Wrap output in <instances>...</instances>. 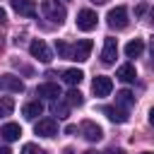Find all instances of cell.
Wrapping results in <instances>:
<instances>
[{"label":"cell","instance_id":"e575fe53","mask_svg":"<svg viewBox=\"0 0 154 154\" xmlns=\"http://www.w3.org/2000/svg\"><path fill=\"white\" fill-rule=\"evenodd\" d=\"M142 154H152V152H142Z\"/></svg>","mask_w":154,"mask_h":154},{"label":"cell","instance_id":"2e32d148","mask_svg":"<svg viewBox=\"0 0 154 154\" xmlns=\"http://www.w3.org/2000/svg\"><path fill=\"white\" fill-rule=\"evenodd\" d=\"M0 135H2L7 142H14V140H19L22 128H19L17 123H7V125H2V128H0Z\"/></svg>","mask_w":154,"mask_h":154},{"label":"cell","instance_id":"d4e9b609","mask_svg":"<svg viewBox=\"0 0 154 154\" xmlns=\"http://www.w3.org/2000/svg\"><path fill=\"white\" fill-rule=\"evenodd\" d=\"M103 154H123V149H120V147H108Z\"/></svg>","mask_w":154,"mask_h":154},{"label":"cell","instance_id":"83f0119b","mask_svg":"<svg viewBox=\"0 0 154 154\" xmlns=\"http://www.w3.org/2000/svg\"><path fill=\"white\" fill-rule=\"evenodd\" d=\"M0 154H12V152H10L7 147H0Z\"/></svg>","mask_w":154,"mask_h":154},{"label":"cell","instance_id":"8fae6325","mask_svg":"<svg viewBox=\"0 0 154 154\" xmlns=\"http://www.w3.org/2000/svg\"><path fill=\"white\" fill-rule=\"evenodd\" d=\"M12 10L22 17H34L36 14V2L34 0H12Z\"/></svg>","mask_w":154,"mask_h":154},{"label":"cell","instance_id":"4316f807","mask_svg":"<svg viewBox=\"0 0 154 154\" xmlns=\"http://www.w3.org/2000/svg\"><path fill=\"white\" fill-rule=\"evenodd\" d=\"M149 125H154V108L149 111Z\"/></svg>","mask_w":154,"mask_h":154},{"label":"cell","instance_id":"5b68a950","mask_svg":"<svg viewBox=\"0 0 154 154\" xmlns=\"http://www.w3.org/2000/svg\"><path fill=\"white\" fill-rule=\"evenodd\" d=\"M0 89L2 91H24V82L17 77V75H12V72H5V75H0Z\"/></svg>","mask_w":154,"mask_h":154},{"label":"cell","instance_id":"d6986e66","mask_svg":"<svg viewBox=\"0 0 154 154\" xmlns=\"http://www.w3.org/2000/svg\"><path fill=\"white\" fill-rule=\"evenodd\" d=\"M142 51H144V41H142V38H132V41L125 46V55H128V58H137V55H142Z\"/></svg>","mask_w":154,"mask_h":154},{"label":"cell","instance_id":"9c48e42d","mask_svg":"<svg viewBox=\"0 0 154 154\" xmlns=\"http://www.w3.org/2000/svg\"><path fill=\"white\" fill-rule=\"evenodd\" d=\"M116 55H118V43H116V38H106L103 51H101V63H103V65H113V63H116Z\"/></svg>","mask_w":154,"mask_h":154},{"label":"cell","instance_id":"52a82bcc","mask_svg":"<svg viewBox=\"0 0 154 154\" xmlns=\"http://www.w3.org/2000/svg\"><path fill=\"white\" fill-rule=\"evenodd\" d=\"M34 132H36L38 137H53V135H58V123H55L53 118H43V120L36 123Z\"/></svg>","mask_w":154,"mask_h":154},{"label":"cell","instance_id":"44dd1931","mask_svg":"<svg viewBox=\"0 0 154 154\" xmlns=\"http://www.w3.org/2000/svg\"><path fill=\"white\" fill-rule=\"evenodd\" d=\"M51 111H53V113H55V116H58V118H67V113H70V106H67V103H63V101H58V99H55V101H53V103H51Z\"/></svg>","mask_w":154,"mask_h":154},{"label":"cell","instance_id":"4fadbf2b","mask_svg":"<svg viewBox=\"0 0 154 154\" xmlns=\"http://www.w3.org/2000/svg\"><path fill=\"white\" fill-rule=\"evenodd\" d=\"M101 113H103L108 120H113V123H125V120H128V111H123V108H118V106H103Z\"/></svg>","mask_w":154,"mask_h":154},{"label":"cell","instance_id":"3957f363","mask_svg":"<svg viewBox=\"0 0 154 154\" xmlns=\"http://www.w3.org/2000/svg\"><path fill=\"white\" fill-rule=\"evenodd\" d=\"M96 22H99V17H96L94 10H79V12H77V29H79V31H91V29H96Z\"/></svg>","mask_w":154,"mask_h":154},{"label":"cell","instance_id":"cb8c5ba5","mask_svg":"<svg viewBox=\"0 0 154 154\" xmlns=\"http://www.w3.org/2000/svg\"><path fill=\"white\" fill-rule=\"evenodd\" d=\"M22 154H46V149H41V147H36V144H24V149H22Z\"/></svg>","mask_w":154,"mask_h":154},{"label":"cell","instance_id":"d6a6232c","mask_svg":"<svg viewBox=\"0 0 154 154\" xmlns=\"http://www.w3.org/2000/svg\"><path fill=\"white\" fill-rule=\"evenodd\" d=\"M63 154H72V149H65V152H63Z\"/></svg>","mask_w":154,"mask_h":154},{"label":"cell","instance_id":"836d02e7","mask_svg":"<svg viewBox=\"0 0 154 154\" xmlns=\"http://www.w3.org/2000/svg\"><path fill=\"white\" fill-rule=\"evenodd\" d=\"M84 154H96V152H84Z\"/></svg>","mask_w":154,"mask_h":154},{"label":"cell","instance_id":"5bb4252c","mask_svg":"<svg viewBox=\"0 0 154 154\" xmlns=\"http://www.w3.org/2000/svg\"><path fill=\"white\" fill-rule=\"evenodd\" d=\"M116 106L123 108V111H128L130 106H135V94H132L130 89H120V91L116 94Z\"/></svg>","mask_w":154,"mask_h":154},{"label":"cell","instance_id":"7a4b0ae2","mask_svg":"<svg viewBox=\"0 0 154 154\" xmlns=\"http://www.w3.org/2000/svg\"><path fill=\"white\" fill-rule=\"evenodd\" d=\"M106 19H108V26L111 29H125L128 26V10L123 7V5H118V7H113V10H108V14H106Z\"/></svg>","mask_w":154,"mask_h":154},{"label":"cell","instance_id":"4dcf8cb0","mask_svg":"<svg viewBox=\"0 0 154 154\" xmlns=\"http://www.w3.org/2000/svg\"><path fill=\"white\" fill-rule=\"evenodd\" d=\"M91 2H96V5H103V2H108V0H91Z\"/></svg>","mask_w":154,"mask_h":154},{"label":"cell","instance_id":"603a6c76","mask_svg":"<svg viewBox=\"0 0 154 154\" xmlns=\"http://www.w3.org/2000/svg\"><path fill=\"white\" fill-rule=\"evenodd\" d=\"M55 51H58L60 58H72V46H67L65 41H58L55 43Z\"/></svg>","mask_w":154,"mask_h":154},{"label":"cell","instance_id":"e0dca14e","mask_svg":"<svg viewBox=\"0 0 154 154\" xmlns=\"http://www.w3.org/2000/svg\"><path fill=\"white\" fill-rule=\"evenodd\" d=\"M82 70H77V67H67L65 72H63V82L65 84H70V87H77L79 82H82Z\"/></svg>","mask_w":154,"mask_h":154},{"label":"cell","instance_id":"ffe728a7","mask_svg":"<svg viewBox=\"0 0 154 154\" xmlns=\"http://www.w3.org/2000/svg\"><path fill=\"white\" fill-rule=\"evenodd\" d=\"M65 101H67V106H82V91L79 89H70L67 94H65Z\"/></svg>","mask_w":154,"mask_h":154},{"label":"cell","instance_id":"30bf717a","mask_svg":"<svg viewBox=\"0 0 154 154\" xmlns=\"http://www.w3.org/2000/svg\"><path fill=\"white\" fill-rule=\"evenodd\" d=\"M82 135H84V140H89V142H99L101 137H103V130L96 125V123H91V120H84L82 123Z\"/></svg>","mask_w":154,"mask_h":154},{"label":"cell","instance_id":"277c9868","mask_svg":"<svg viewBox=\"0 0 154 154\" xmlns=\"http://www.w3.org/2000/svg\"><path fill=\"white\" fill-rule=\"evenodd\" d=\"M29 53L36 58V60H41V63H51L53 60V53H51V48L41 41V38H36V41H31V46H29Z\"/></svg>","mask_w":154,"mask_h":154},{"label":"cell","instance_id":"ac0fdd59","mask_svg":"<svg viewBox=\"0 0 154 154\" xmlns=\"http://www.w3.org/2000/svg\"><path fill=\"white\" fill-rule=\"evenodd\" d=\"M116 77L120 79V82H135V77H137V72H135V65H120L118 67V72H116Z\"/></svg>","mask_w":154,"mask_h":154},{"label":"cell","instance_id":"8992f818","mask_svg":"<svg viewBox=\"0 0 154 154\" xmlns=\"http://www.w3.org/2000/svg\"><path fill=\"white\" fill-rule=\"evenodd\" d=\"M91 48H94V43H91L89 38H82V41H77V43L72 46V58H70V60H79V63H84V60L89 58Z\"/></svg>","mask_w":154,"mask_h":154},{"label":"cell","instance_id":"7402d4cb","mask_svg":"<svg viewBox=\"0 0 154 154\" xmlns=\"http://www.w3.org/2000/svg\"><path fill=\"white\" fill-rule=\"evenodd\" d=\"M12 111H14V101H12L10 96H0V118L10 116Z\"/></svg>","mask_w":154,"mask_h":154},{"label":"cell","instance_id":"f546056e","mask_svg":"<svg viewBox=\"0 0 154 154\" xmlns=\"http://www.w3.org/2000/svg\"><path fill=\"white\" fill-rule=\"evenodd\" d=\"M149 17H152V19H149V22H152V24H154V7H152V10H149Z\"/></svg>","mask_w":154,"mask_h":154},{"label":"cell","instance_id":"ba28073f","mask_svg":"<svg viewBox=\"0 0 154 154\" xmlns=\"http://www.w3.org/2000/svg\"><path fill=\"white\" fill-rule=\"evenodd\" d=\"M91 89H94V94H96V96H108V94H111V89H113V82H111V77L99 75V77H94Z\"/></svg>","mask_w":154,"mask_h":154},{"label":"cell","instance_id":"1f68e13d","mask_svg":"<svg viewBox=\"0 0 154 154\" xmlns=\"http://www.w3.org/2000/svg\"><path fill=\"white\" fill-rule=\"evenodd\" d=\"M152 55H154V38H152Z\"/></svg>","mask_w":154,"mask_h":154},{"label":"cell","instance_id":"7c38bea8","mask_svg":"<svg viewBox=\"0 0 154 154\" xmlns=\"http://www.w3.org/2000/svg\"><path fill=\"white\" fill-rule=\"evenodd\" d=\"M36 96H43V99H48V101H55V99H60V87H58V84H53V82L38 84Z\"/></svg>","mask_w":154,"mask_h":154},{"label":"cell","instance_id":"9a60e30c","mask_svg":"<svg viewBox=\"0 0 154 154\" xmlns=\"http://www.w3.org/2000/svg\"><path fill=\"white\" fill-rule=\"evenodd\" d=\"M41 113H43V103H41V101H29V103H24V108H22V116L29 118V120L38 118Z\"/></svg>","mask_w":154,"mask_h":154},{"label":"cell","instance_id":"6da1fadb","mask_svg":"<svg viewBox=\"0 0 154 154\" xmlns=\"http://www.w3.org/2000/svg\"><path fill=\"white\" fill-rule=\"evenodd\" d=\"M41 10H43L46 19H51V22H55V24H63L65 17H67L65 7L58 5V0H43V2H41Z\"/></svg>","mask_w":154,"mask_h":154},{"label":"cell","instance_id":"484cf974","mask_svg":"<svg viewBox=\"0 0 154 154\" xmlns=\"http://www.w3.org/2000/svg\"><path fill=\"white\" fill-rule=\"evenodd\" d=\"M144 10H147L144 5H137V10H135V14H137V17H142V14H144Z\"/></svg>","mask_w":154,"mask_h":154},{"label":"cell","instance_id":"f1b7e54d","mask_svg":"<svg viewBox=\"0 0 154 154\" xmlns=\"http://www.w3.org/2000/svg\"><path fill=\"white\" fill-rule=\"evenodd\" d=\"M2 22H5V10L0 7V24H2Z\"/></svg>","mask_w":154,"mask_h":154}]
</instances>
